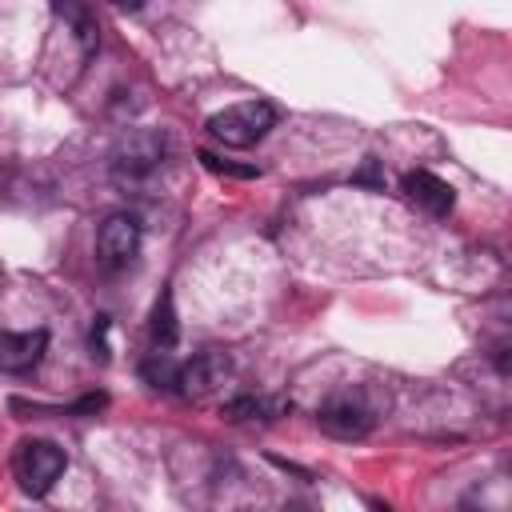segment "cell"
Returning <instances> with one entry per match:
<instances>
[{
  "instance_id": "cell-6",
  "label": "cell",
  "mask_w": 512,
  "mask_h": 512,
  "mask_svg": "<svg viewBox=\"0 0 512 512\" xmlns=\"http://www.w3.org/2000/svg\"><path fill=\"white\" fill-rule=\"evenodd\" d=\"M320 428L336 440H360L368 428H372V412L352 400V396H340V400H328L320 408Z\"/></svg>"
},
{
  "instance_id": "cell-1",
  "label": "cell",
  "mask_w": 512,
  "mask_h": 512,
  "mask_svg": "<svg viewBox=\"0 0 512 512\" xmlns=\"http://www.w3.org/2000/svg\"><path fill=\"white\" fill-rule=\"evenodd\" d=\"M272 124H276V108H272L268 100L228 104L224 112L208 116V132H212V140H220L224 148H248V144H256Z\"/></svg>"
},
{
  "instance_id": "cell-2",
  "label": "cell",
  "mask_w": 512,
  "mask_h": 512,
  "mask_svg": "<svg viewBox=\"0 0 512 512\" xmlns=\"http://www.w3.org/2000/svg\"><path fill=\"white\" fill-rule=\"evenodd\" d=\"M12 472L28 496H44L64 472V448L52 440H24L12 456Z\"/></svg>"
},
{
  "instance_id": "cell-13",
  "label": "cell",
  "mask_w": 512,
  "mask_h": 512,
  "mask_svg": "<svg viewBox=\"0 0 512 512\" xmlns=\"http://www.w3.org/2000/svg\"><path fill=\"white\" fill-rule=\"evenodd\" d=\"M356 180H360V184H380V176H376V160H368V164H364V172H360Z\"/></svg>"
},
{
  "instance_id": "cell-9",
  "label": "cell",
  "mask_w": 512,
  "mask_h": 512,
  "mask_svg": "<svg viewBox=\"0 0 512 512\" xmlns=\"http://www.w3.org/2000/svg\"><path fill=\"white\" fill-rule=\"evenodd\" d=\"M56 4V12L76 28V36H80V44L92 52L96 48V36H100V28H96V16H92V8H88V0H52Z\"/></svg>"
},
{
  "instance_id": "cell-3",
  "label": "cell",
  "mask_w": 512,
  "mask_h": 512,
  "mask_svg": "<svg viewBox=\"0 0 512 512\" xmlns=\"http://www.w3.org/2000/svg\"><path fill=\"white\" fill-rule=\"evenodd\" d=\"M140 252V220L128 212H112L96 232V256L104 268H124Z\"/></svg>"
},
{
  "instance_id": "cell-14",
  "label": "cell",
  "mask_w": 512,
  "mask_h": 512,
  "mask_svg": "<svg viewBox=\"0 0 512 512\" xmlns=\"http://www.w3.org/2000/svg\"><path fill=\"white\" fill-rule=\"evenodd\" d=\"M116 8H124V12H140L144 8V0H112Z\"/></svg>"
},
{
  "instance_id": "cell-11",
  "label": "cell",
  "mask_w": 512,
  "mask_h": 512,
  "mask_svg": "<svg viewBox=\"0 0 512 512\" xmlns=\"http://www.w3.org/2000/svg\"><path fill=\"white\" fill-rule=\"evenodd\" d=\"M200 160H204V168H212V172H224V176H240V180H252V176H256V168H248V164H228V160H216L212 152H200Z\"/></svg>"
},
{
  "instance_id": "cell-10",
  "label": "cell",
  "mask_w": 512,
  "mask_h": 512,
  "mask_svg": "<svg viewBox=\"0 0 512 512\" xmlns=\"http://www.w3.org/2000/svg\"><path fill=\"white\" fill-rule=\"evenodd\" d=\"M176 312H172V296L164 292L160 300H156V308H152V340H156V348H172L176 344Z\"/></svg>"
},
{
  "instance_id": "cell-12",
  "label": "cell",
  "mask_w": 512,
  "mask_h": 512,
  "mask_svg": "<svg viewBox=\"0 0 512 512\" xmlns=\"http://www.w3.org/2000/svg\"><path fill=\"white\" fill-rule=\"evenodd\" d=\"M256 412H260V400H252V396H236V400L224 404V416H228V420H248V416H256Z\"/></svg>"
},
{
  "instance_id": "cell-5",
  "label": "cell",
  "mask_w": 512,
  "mask_h": 512,
  "mask_svg": "<svg viewBox=\"0 0 512 512\" xmlns=\"http://www.w3.org/2000/svg\"><path fill=\"white\" fill-rule=\"evenodd\" d=\"M160 156H164V144L152 132H136V136L120 140V148L112 152V172L120 180H136V176L152 172L160 164Z\"/></svg>"
},
{
  "instance_id": "cell-7",
  "label": "cell",
  "mask_w": 512,
  "mask_h": 512,
  "mask_svg": "<svg viewBox=\"0 0 512 512\" xmlns=\"http://www.w3.org/2000/svg\"><path fill=\"white\" fill-rule=\"evenodd\" d=\"M48 348V332H0V372H28L40 364Z\"/></svg>"
},
{
  "instance_id": "cell-8",
  "label": "cell",
  "mask_w": 512,
  "mask_h": 512,
  "mask_svg": "<svg viewBox=\"0 0 512 512\" xmlns=\"http://www.w3.org/2000/svg\"><path fill=\"white\" fill-rule=\"evenodd\" d=\"M404 192H408V200H412L416 208H424V212H432V216H448L452 204H456L452 188H448L440 176L424 172V168H416V172L404 176Z\"/></svg>"
},
{
  "instance_id": "cell-4",
  "label": "cell",
  "mask_w": 512,
  "mask_h": 512,
  "mask_svg": "<svg viewBox=\"0 0 512 512\" xmlns=\"http://www.w3.org/2000/svg\"><path fill=\"white\" fill-rule=\"evenodd\" d=\"M224 376H228V360L220 352H204V356H192L188 364L176 368L172 388H180V396H188V400H204L224 384Z\"/></svg>"
}]
</instances>
